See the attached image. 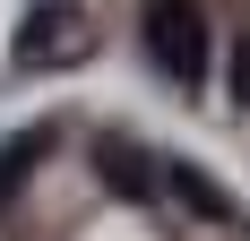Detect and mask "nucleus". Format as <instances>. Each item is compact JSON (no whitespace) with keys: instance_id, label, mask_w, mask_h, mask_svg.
Returning <instances> with one entry per match:
<instances>
[{"instance_id":"obj_1","label":"nucleus","mask_w":250,"mask_h":241,"mask_svg":"<svg viewBox=\"0 0 250 241\" xmlns=\"http://www.w3.org/2000/svg\"><path fill=\"white\" fill-rule=\"evenodd\" d=\"M138 43H147V60L173 86H207V9L199 0H147Z\"/></svg>"},{"instance_id":"obj_2","label":"nucleus","mask_w":250,"mask_h":241,"mask_svg":"<svg viewBox=\"0 0 250 241\" xmlns=\"http://www.w3.org/2000/svg\"><path fill=\"white\" fill-rule=\"evenodd\" d=\"M86 52H95V26H86L78 0H43L18 26V69H78Z\"/></svg>"},{"instance_id":"obj_3","label":"nucleus","mask_w":250,"mask_h":241,"mask_svg":"<svg viewBox=\"0 0 250 241\" xmlns=\"http://www.w3.org/2000/svg\"><path fill=\"white\" fill-rule=\"evenodd\" d=\"M95 172H104V190H121V198H155V164L129 138H95Z\"/></svg>"},{"instance_id":"obj_4","label":"nucleus","mask_w":250,"mask_h":241,"mask_svg":"<svg viewBox=\"0 0 250 241\" xmlns=\"http://www.w3.org/2000/svg\"><path fill=\"white\" fill-rule=\"evenodd\" d=\"M164 181H173V198L190 207V216H207V224H225V190L207 181L199 164H164Z\"/></svg>"},{"instance_id":"obj_5","label":"nucleus","mask_w":250,"mask_h":241,"mask_svg":"<svg viewBox=\"0 0 250 241\" xmlns=\"http://www.w3.org/2000/svg\"><path fill=\"white\" fill-rule=\"evenodd\" d=\"M43 146H52V129H18V138L0 146V198H9L26 172H35V155H43Z\"/></svg>"},{"instance_id":"obj_6","label":"nucleus","mask_w":250,"mask_h":241,"mask_svg":"<svg viewBox=\"0 0 250 241\" xmlns=\"http://www.w3.org/2000/svg\"><path fill=\"white\" fill-rule=\"evenodd\" d=\"M225 78H233V103H250V35H233V69Z\"/></svg>"}]
</instances>
